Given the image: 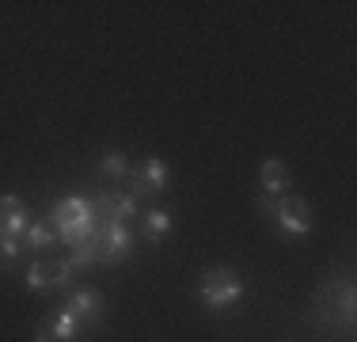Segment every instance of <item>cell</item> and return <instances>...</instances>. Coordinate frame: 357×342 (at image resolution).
I'll return each mask as SVG.
<instances>
[{
  "mask_svg": "<svg viewBox=\"0 0 357 342\" xmlns=\"http://www.w3.org/2000/svg\"><path fill=\"white\" fill-rule=\"evenodd\" d=\"M194 293H198V304L206 308V312L232 315L236 304L248 297V278H243L236 267H225V262H217V267H202Z\"/></svg>",
  "mask_w": 357,
  "mask_h": 342,
  "instance_id": "cell-1",
  "label": "cell"
},
{
  "mask_svg": "<svg viewBox=\"0 0 357 342\" xmlns=\"http://www.w3.org/2000/svg\"><path fill=\"white\" fill-rule=\"evenodd\" d=\"M46 221L54 225V232H57V239H61L65 251L88 244V239L96 236V228H99L96 205H91V198H80V194H69V198L54 202L50 213H46Z\"/></svg>",
  "mask_w": 357,
  "mask_h": 342,
  "instance_id": "cell-2",
  "label": "cell"
},
{
  "mask_svg": "<svg viewBox=\"0 0 357 342\" xmlns=\"http://www.w3.org/2000/svg\"><path fill=\"white\" fill-rule=\"evenodd\" d=\"M266 221H270V225H274L285 239H304V236L316 232V209H312V202H304L301 194L274 198V202H270Z\"/></svg>",
  "mask_w": 357,
  "mask_h": 342,
  "instance_id": "cell-3",
  "label": "cell"
},
{
  "mask_svg": "<svg viewBox=\"0 0 357 342\" xmlns=\"http://www.w3.org/2000/svg\"><path fill=\"white\" fill-rule=\"evenodd\" d=\"M96 239H99V267L130 262L133 247H137V232H133L130 225H118V221H99Z\"/></svg>",
  "mask_w": 357,
  "mask_h": 342,
  "instance_id": "cell-4",
  "label": "cell"
},
{
  "mask_svg": "<svg viewBox=\"0 0 357 342\" xmlns=\"http://www.w3.org/2000/svg\"><path fill=\"white\" fill-rule=\"evenodd\" d=\"M130 194L137 202H156L160 194H167V183H172V171H167L164 156H144L137 168L130 171Z\"/></svg>",
  "mask_w": 357,
  "mask_h": 342,
  "instance_id": "cell-5",
  "label": "cell"
},
{
  "mask_svg": "<svg viewBox=\"0 0 357 342\" xmlns=\"http://www.w3.org/2000/svg\"><path fill=\"white\" fill-rule=\"evenodd\" d=\"M61 304L73 308V312L80 315L84 331H91V335L107 327V297L99 293L96 285H73L69 293L61 297Z\"/></svg>",
  "mask_w": 357,
  "mask_h": 342,
  "instance_id": "cell-6",
  "label": "cell"
},
{
  "mask_svg": "<svg viewBox=\"0 0 357 342\" xmlns=\"http://www.w3.org/2000/svg\"><path fill=\"white\" fill-rule=\"evenodd\" d=\"M91 205H96L99 221H118V225L137 221L144 209L130 191H107V186H91Z\"/></svg>",
  "mask_w": 357,
  "mask_h": 342,
  "instance_id": "cell-7",
  "label": "cell"
},
{
  "mask_svg": "<svg viewBox=\"0 0 357 342\" xmlns=\"http://www.w3.org/2000/svg\"><path fill=\"white\" fill-rule=\"evenodd\" d=\"M38 323L50 331V339H54V342H76L84 335L80 315H76L73 308H65V304H57V308H50L46 315H38Z\"/></svg>",
  "mask_w": 357,
  "mask_h": 342,
  "instance_id": "cell-8",
  "label": "cell"
},
{
  "mask_svg": "<svg viewBox=\"0 0 357 342\" xmlns=\"http://www.w3.org/2000/svg\"><path fill=\"white\" fill-rule=\"evenodd\" d=\"M31 205L20 194H0V236H15L20 239L31 225Z\"/></svg>",
  "mask_w": 357,
  "mask_h": 342,
  "instance_id": "cell-9",
  "label": "cell"
},
{
  "mask_svg": "<svg viewBox=\"0 0 357 342\" xmlns=\"http://www.w3.org/2000/svg\"><path fill=\"white\" fill-rule=\"evenodd\" d=\"M289 186H293V179H289L285 160H278V156L262 160V168H259V194H266V198H285Z\"/></svg>",
  "mask_w": 357,
  "mask_h": 342,
  "instance_id": "cell-10",
  "label": "cell"
},
{
  "mask_svg": "<svg viewBox=\"0 0 357 342\" xmlns=\"http://www.w3.org/2000/svg\"><path fill=\"white\" fill-rule=\"evenodd\" d=\"M20 239H23V251H31V255H54L57 247H61V239H57L54 225H50L46 217H35V221H31L27 232H23Z\"/></svg>",
  "mask_w": 357,
  "mask_h": 342,
  "instance_id": "cell-11",
  "label": "cell"
},
{
  "mask_svg": "<svg viewBox=\"0 0 357 342\" xmlns=\"http://www.w3.org/2000/svg\"><path fill=\"white\" fill-rule=\"evenodd\" d=\"M46 270H50V297H65L76 285V267L69 262V255H46Z\"/></svg>",
  "mask_w": 357,
  "mask_h": 342,
  "instance_id": "cell-12",
  "label": "cell"
},
{
  "mask_svg": "<svg viewBox=\"0 0 357 342\" xmlns=\"http://www.w3.org/2000/svg\"><path fill=\"white\" fill-rule=\"evenodd\" d=\"M172 228H175L172 209H164V205H149V209H141V236L149 239V244H160Z\"/></svg>",
  "mask_w": 357,
  "mask_h": 342,
  "instance_id": "cell-13",
  "label": "cell"
},
{
  "mask_svg": "<svg viewBox=\"0 0 357 342\" xmlns=\"http://www.w3.org/2000/svg\"><path fill=\"white\" fill-rule=\"evenodd\" d=\"M130 171H133V164L122 149H107L103 156H99V175H103L107 183H126Z\"/></svg>",
  "mask_w": 357,
  "mask_h": 342,
  "instance_id": "cell-14",
  "label": "cell"
},
{
  "mask_svg": "<svg viewBox=\"0 0 357 342\" xmlns=\"http://www.w3.org/2000/svg\"><path fill=\"white\" fill-rule=\"evenodd\" d=\"M23 285L38 297H50V270H46V255H31V262L23 267Z\"/></svg>",
  "mask_w": 357,
  "mask_h": 342,
  "instance_id": "cell-15",
  "label": "cell"
},
{
  "mask_svg": "<svg viewBox=\"0 0 357 342\" xmlns=\"http://www.w3.org/2000/svg\"><path fill=\"white\" fill-rule=\"evenodd\" d=\"M0 259H4V267H20L23 262V239L0 236Z\"/></svg>",
  "mask_w": 357,
  "mask_h": 342,
  "instance_id": "cell-16",
  "label": "cell"
},
{
  "mask_svg": "<svg viewBox=\"0 0 357 342\" xmlns=\"http://www.w3.org/2000/svg\"><path fill=\"white\" fill-rule=\"evenodd\" d=\"M0 262H4V259H0Z\"/></svg>",
  "mask_w": 357,
  "mask_h": 342,
  "instance_id": "cell-17",
  "label": "cell"
}]
</instances>
